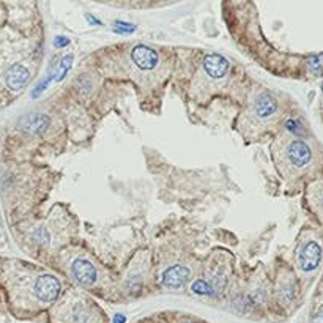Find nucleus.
Instances as JSON below:
<instances>
[{"label": "nucleus", "instance_id": "obj_1", "mask_svg": "<svg viewBox=\"0 0 323 323\" xmlns=\"http://www.w3.org/2000/svg\"><path fill=\"white\" fill-rule=\"evenodd\" d=\"M19 278L18 292H22L24 300L29 303L44 308L52 304L62 292V284L54 275L49 273H35L26 271Z\"/></svg>", "mask_w": 323, "mask_h": 323}, {"label": "nucleus", "instance_id": "obj_2", "mask_svg": "<svg viewBox=\"0 0 323 323\" xmlns=\"http://www.w3.org/2000/svg\"><path fill=\"white\" fill-rule=\"evenodd\" d=\"M279 162L284 165L288 173L303 172L309 167L314 161L312 147L303 139H290L283 145L279 153Z\"/></svg>", "mask_w": 323, "mask_h": 323}, {"label": "nucleus", "instance_id": "obj_3", "mask_svg": "<svg viewBox=\"0 0 323 323\" xmlns=\"http://www.w3.org/2000/svg\"><path fill=\"white\" fill-rule=\"evenodd\" d=\"M278 99L267 90H262L252 99V104L249 107V120L257 123V125L267 123L278 114Z\"/></svg>", "mask_w": 323, "mask_h": 323}, {"label": "nucleus", "instance_id": "obj_4", "mask_svg": "<svg viewBox=\"0 0 323 323\" xmlns=\"http://www.w3.org/2000/svg\"><path fill=\"white\" fill-rule=\"evenodd\" d=\"M323 260V247L317 240H306L296 252V265L303 273H314L319 270Z\"/></svg>", "mask_w": 323, "mask_h": 323}, {"label": "nucleus", "instance_id": "obj_5", "mask_svg": "<svg viewBox=\"0 0 323 323\" xmlns=\"http://www.w3.org/2000/svg\"><path fill=\"white\" fill-rule=\"evenodd\" d=\"M65 320L68 323H93L98 309L90 301H65Z\"/></svg>", "mask_w": 323, "mask_h": 323}, {"label": "nucleus", "instance_id": "obj_6", "mask_svg": "<svg viewBox=\"0 0 323 323\" xmlns=\"http://www.w3.org/2000/svg\"><path fill=\"white\" fill-rule=\"evenodd\" d=\"M230 63L226 57L219 54H206L202 60V71H203V79L208 82H218L222 81L229 73Z\"/></svg>", "mask_w": 323, "mask_h": 323}, {"label": "nucleus", "instance_id": "obj_7", "mask_svg": "<svg viewBox=\"0 0 323 323\" xmlns=\"http://www.w3.org/2000/svg\"><path fill=\"white\" fill-rule=\"evenodd\" d=\"M131 62L139 71H153L160 63V54L147 44H137L131 49Z\"/></svg>", "mask_w": 323, "mask_h": 323}, {"label": "nucleus", "instance_id": "obj_8", "mask_svg": "<svg viewBox=\"0 0 323 323\" xmlns=\"http://www.w3.org/2000/svg\"><path fill=\"white\" fill-rule=\"evenodd\" d=\"M71 275L78 284L90 287L96 283L98 279V271L95 268V265L87 260V259H76L71 265Z\"/></svg>", "mask_w": 323, "mask_h": 323}, {"label": "nucleus", "instance_id": "obj_9", "mask_svg": "<svg viewBox=\"0 0 323 323\" xmlns=\"http://www.w3.org/2000/svg\"><path fill=\"white\" fill-rule=\"evenodd\" d=\"M6 87L11 90V92L18 93L21 90L29 84L30 81V73L24 65L21 63H14L13 66H10V70L6 71Z\"/></svg>", "mask_w": 323, "mask_h": 323}, {"label": "nucleus", "instance_id": "obj_10", "mask_svg": "<svg viewBox=\"0 0 323 323\" xmlns=\"http://www.w3.org/2000/svg\"><path fill=\"white\" fill-rule=\"evenodd\" d=\"M189 279V268L183 265H173L162 273L161 283L167 288H180L183 287Z\"/></svg>", "mask_w": 323, "mask_h": 323}, {"label": "nucleus", "instance_id": "obj_11", "mask_svg": "<svg viewBox=\"0 0 323 323\" xmlns=\"http://www.w3.org/2000/svg\"><path fill=\"white\" fill-rule=\"evenodd\" d=\"M51 126V119L46 114H29L21 120V128L35 136H43Z\"/></svg>", "mask_w": 323, "mask_h": 323}, {"label": "nucleus", "instance_id": "obj_12", "mask_svg": "<svg viewBox=\"0 0 323 323\" xmlns=\"http://www.w3.org/2000/svg\"><path fill=\"white\" fill-rule=\"evenodd\" d=\"M309 199L314 210L323 219V181H319L309 189Z\"/></svg>", "mask_w": 323, "mask_h": 323}, {"label": "nucleus", "instance_id": "obj_13", "mask_svg": "<svg viewBox=\"0 0 323 323\" xmlns=\"http://www.w3.org/2000/svg\"><path fill=\"white\" fill-rule=\"evenodd\" d=\"M278 296H279V300L283 301V304H290V303L295 300V296H296V287H295V284L292 283V279H288L287 283H284L283 285L279 287Z\"/></svg>", "mask_w": 323, "mask_h": 323}, {"label": "nucleus", "instance_id": "obj_14", "mask_svg": "<svg viewBox=\"0 0 323 323\" xmlns=\"http://www.w3.org/2000/svg\"><path fill=\"white\" fill-rule=\"evenodd\" d=\"M71 63H73V55L71 54L65 55L63 59H62V62H60V65H59V70H57V73H55V81L57 82L65 79L66 73H68L70 68H71Z\"/></svg>", "mask_w": 323, "mask_h": 323}, {"label": "nucleus", "instance_id": "obj_15", "mask_svg": "<svg viewBox=\"0 0 323 323\" xmlns=\"http://www.w3.org/2000/svg\"><path fill=\"white\" fill-rule=\"evenodd\" d=\"M74 87H76V90L81 95H88L90 92H92L93 84H92V81H90V78L81 76L76 79V82H74Z\"/></svg>", "mask_w": 323, "mask_h": 323}, {"label": "nucleus", "instance_id": "obj_16", "mask_svg": "<svg viewBox=\"0 0 323 323\" xmlns=\"http://www.w3.org/2000/svg\"><path fill=\"white\" fill-rule=\"evenodd\" d=\"M285 129L288 132H292L293 136H296V139H300L304 134V126L301 125V121L296 119H288L285 121Z\"/></svg>", "mask_w": 323, "mask_h": 323}, {"label": "nucleus", "instance_id": "obj_17", "mask_svg": "<svg viewBox=\"0 0 323 323\" xmlns=\"http://www.w3.org/2000/svg\"><path fill=\"white\" fill-rule=\"evenodd\" d=\"M114 29H115V32H117V33H132V32L136 30V26H132V24H128V22L117 21V22H115Z\"/></svg>", "mask_w": 323, "mask_h": 323}, {"label": "nucleus", "instance_id": "obj_18", "mask_svg": "<svg viewBox=\"0 0 323 323\" xmlns=\"http://www.w3.org/2000/svg\"><path fill=\"white\" fill-rule=\"evenodd\" d=\"M309 66L314 71H320L323 68V54L322 55H312L309 60Z\"/></svg>", "mask_w": 323, "mask_h": 323}, {"label": "nucleus", "instance_id": "obj_19", "mask_svg": "<svg viewBox=\"0 0 323 323\" xmlns=\"http://www.w3.org/2000/svg\"><path fill=\"white\" fill-rule=\"evenodd\" d=\"M68 43H70L68 38H65V37H57V38L54 40V46H55V47H59V46L63 47V46H66Z\"/></svg>", "mask_w": 323, "mask_h": 323}, {"label": "nucleus", "instance_id": "obj_20", "mask_svg": "<svg viewBox=\"0 0 323 323\" xmlns=\"http://www.w3.org/2000/svg\"><path fill=\"white\" fill-rule=\"evenodd\" d=\"M312 323H323V309L322 311H319L316 316H314V319H312Z\"/></svg>", "mask_w": 323, "mask_h": 323}, {"label": "nucleus", "instance_id": "obj_21", "mask_svg": "<svg viewBox=\"0 0 323 323\" xmlns=\"http://www.w3.org/2000/svg\"><path fill=\"white\" fill-rule=\"evenodd\" d=\"M126 322V319H125V316H121V314H117V316L114 317V323H125Z\"/></svg>", "mask_w": 323, "mask_h": 323}]
</instances>
